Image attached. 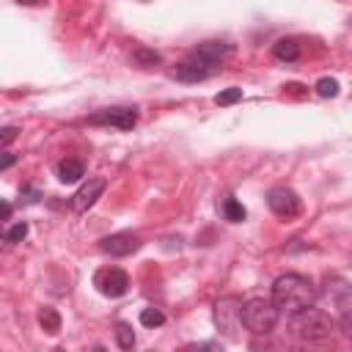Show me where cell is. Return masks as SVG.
<instances>
[{"label": "cell", "instance_id": "obj_4", "mask_svg": "<svg viewBox=\"0 0 352 352\" xmlns=\"http://www.w3.org/2000/svg\"><path fill=\"white\" fill-rule=\"evenodd\" d=\"M214 72H220V63L209 60V58H201L195 52H190V58L176 66V77L184 80V82H201V80L212 77Z\"/></svg>", "mask_w": 352, "mask_h": 352}, {"label": "cell", "instance_id": "obj_23", "mask_svg": "<svg viewBox=\"0 0 352 352\" xmlns=\"http://www.w3.org/2000/svg\"><path fill=\"white\" fill-rule=\"evenodd\" d=\"M14 162H16V154H11V151H3V154H0V170L11 168Z\"/></svg>", "mask_w": 352, "mask_h": 352}, {"label": "cell", "instance_id": "obj_25", "mask_svg": "<svg viewBox=\"0 0 352 352\" xmlns=\"http://www.w3.org/2000/svg\"><path fill=\"white\" fill-rule=\"evenodd\" d=\"M19 6H36V3H41V0H16Z\"/></svg>", "mask_w": 352, "mask_h": 352}, {"label": "cell", "instance_id": "obj_7", "mask_svg": "<svg viewBox=\"0 0 352 352\" xmlns=\"http://www.w3.org/2000/svg\"><path fill=\"white\" fill-rule=\"evenodd\" d=\"M94 286H96L99 294H104V297H121V294H126V289H129V275H126L121 267H104V270L96 272Z\"/></svg>", "mask_w": 352, "mask_h": 352}, {"label": "cell", "instance_id": "obj_13", "mask_svg": "<svg viewBox=\"0 0 352 352\" xmlns=\"http://www.w3.org/2000/svg\"><path fill=\"white\" fill-rule=\"evenodd\" d=\"M272 52H275L278 60H297L300 58V44L294 38H280V41H275Z\"/></svg>", "mask_w": 352, "mask_h": 352}, {"label": "cell", "instance_id": "obj_19", "mask_svg": "<svg viewBox=\"0 0 352 352\" xmlns=\"http://www.w3.org/2000/svg\"><path fill=\"white\" fill-rule=\"evenodd\" d=\"M135 60H138L140 66H154V63H160V55H157L154 50L138 47V50H135Z\"/></svg>", "mask_w": 352, "mask_h": 352}, {"label": "cell", "instance_id": "obj_2", "mask_svg": "<svg viewBox=\"0 0 352 352\" xmlns=\"http://www.w3.org/2000/svg\"><path fill=\"white\" fill-rule=\"evenodd\" d=\"M289 330L300 341H327L336 333V319L314 305H305L294 314H289Z\"/></svg>", "mask_w": 352, "mask_h": 352}, {"label": "cell", "instance_id": "obj_24", "mask_svg": "<svg viewBox=\"0 0 352 352\" xmlns=\"http://www.w3.org/2000/svg\"><path fill=\"white\" fill-rule=\"evenodd\" d=\"M11 212H14V206H11L8 201H3V198H0V220H8V217H11Z\"/></svg>", "mask_w": 352, "mask_h": 352}, {"label": "cell", "instance_id": "obj_8", "mask_svg": "<svg viewBox=\"0 0 352 352\" xmlns=\"http://www.w3.org/2000/svg\"><path fill=\"white\" fill-rule=\"evenodd\" d=\"M104 187H107V182L102 179V176H94V179H88L74 195H72V201H69V206H72V212H77V214H82V212H88L94 204H96V198L104 192Z\"/></svg>", "mask_w": 352, "mask_h": 352}, {"label": "cell", "instance_id": "obj_18", "mask_svg": "<svg viewBox=\"0 0 352 352\" xmlns=\"http://www.w3.org/2000/svg\"><path fill=\"white\" fill-rule=\"evenodd\" d=\"M239 99H242V88H226V91H220V94L214 96V104L228 107V104H236Z\"/></svg>", "mask_w": 352, "mask_h": 352}, {"label": "cell", "instance_id": "obj_5", "mask_svg": "<svg viewBox=\"0 0 352 352\" xmlns=\"http://www.w3.org/2000/svg\"><path fill=\"white\" fill-rule=\"evenodd\" d=\"M267 204H270V209H272L278 217H283V220L297 217L300 209H302L300 195H297L292 187H272V190L267 192Z\"/></svg>", "mask_w": 352, "mask_h": 352}, {"label": "cell", "instance_id": "obj_14", "mask_svg": "<svg viewBox=\"0 0 352 352\" xmlns=\"http://www.w3.org/2000/svg\"><path fill=\"white\" fill-rule=\"evenodd\" d=\"M38 324H41L50 336H55V333L60 330V314H58L55 308H41V311H38Z\"/></svg>", "mask_w": 352, "mask_h": 352}, {"label": "cell", "instance_id": "obj_12", "mask_svg": "<svg viewBox=\"0 0 352 352\" xmlns=\"http://www.w3.org/2000/svg\"><path fill=\"white\" fill-rule=\"evenodd\" d=\"M192 52L201 55V58H209V60H217V63H220V60L228 55V44H223V41H204V44H198Z\"/></svg>", "mask_w": 352, "mask_h": 352}, {"label": "cell", "instance_id": "obj_6", "mask_svg": "<svg viewBox=\"0 0 352 352\" xmlns=\"http://www.w3.org/2000/svg\"><path fill=\"white\" fill-rule=\"evenodd\" d=\"M239 308H242V300H239V297H220V300L214 302V324H217L223 333H228L231 338H234L236 330L242 327V322H239Z\"/></svg>", "mask_w": 352, "mask_h": 352}, {"label": "cell", "instance_id": "obj_1", "mask_svg": "<svg viewBox=\"0 0 352 352\" xmlns=\"http://www.w3.org/2000/svg\"><path fill=\"white\" fill-rule=\"evenodd\" d=\"M314 297H316V289H314V283H311L305 275H300V272H286V275H278V278H275V283H272V297H270V300L275 302L278 311L294 314V311L311 305Z\"/></svg>", "mask_w": 352, "mask_h": 352}, {"label": "cell", "instance_id": "obj_15", "mask_svg": "<svg viewBox=\"0 0 352 352\" xmlns=\"http://www.w3.org/2000/svg\"><path fill=\"white\" fill-rule=\"evenodd\" d=\"M223 214H226V220H231V223H242L245 220V206L236 201V198H226L223 201Z\"/></svg>", "mask_w": 352, "mask_h": 352}, {"label": "cell", "instance_id": "obj_21", "mask_svg": "<svg viewBox=\"0 0 352 352\" xmlns=\"http://www.w3.org/2000/svg\"><path fill=\"white\" fill-rule=\"evenodd\" d=\"M25 234H28V223L22 220V223H14V226L6 231V239H8V242H22Z\"/></svg>", "mask_w": 352, "mask_h": 352}, {"label": "cell", "instance_id": "obj_16", "mask_svg": "<svg viewBox=\"0 0 352 352\" xmlns=\"http://www.w3.org/2000/svg\"><path fill=\"white\" fill-rule=\"evenodd\" d=\"M116 341H118L121 349H132L135 346V333H132V327L126 322H118L116 324Z\"/></svg>", "mask_w": 352, "mask_h": 352}, {"label": "cell", "instance_id": "obj_3", "mask_svg": "<svg viewBox=\"0 0 352 352\" xmlns=\"http://www.w3.org/2000/svg\"><path fill=\"white\" fill-rule=\"evenodd\" d=\"M278 316H280V311L275 308V302L264 300V297L245 300L239 308V322L250 336H270L278 324Z\"/></svg>", "mask_w": 352, "mask_h": 352}, {"label": "cell", "instance_id": "obj_9", "mask_svg": "<svg viewBox=\"0 0 352 352\" xmlns=\"http://www.w3.org/2000/svg\"><path fill=\"white\" fill-rule=\"evenodd\" d=\"M91 124H110V126H118V129H132L135 121H138V110L135 107H107V110H99L88 118Z\"/></svg>", "mask_w": 352, "mask_h": 352}, {"label": "cell", "instance_id": "obj_22", "mask_svg": "<svg viewBox=\"0 0 352 352\" xmlns=\"http://www.w3.org/2000/svg\"><path fill=\"white\" fill-rule=\"evenodd\" d=\"M16 135H19V129H16V126H6V129H0V146H6V143H11V140H16Z\"/></svg>", "mask_w": 352, "mask_h": 352}, {"label": "cell", "instance_id": "obj_11", "mask_svg": "<svg viewBox=\"0 0 352 352\" xmlns=\"http://www.w3.org/2000/svg\"><path fill=\"white\" fill-rule=\"evenodd\" d=\"M82 176H85V165H82L80 160H63V162L58 165V179H60L63 184L80 182Z\"/></svg>", "mask_w": 352, "mask_h": 352}, {"label": "cell", "instance_id": "obj_10", "mask_svg": "<svg viewBox=\"0 0 352 352\" xmlns=\"http://www.w3.org/2000/svg\"><path fill=\"white\" fill-rule=\"evenodd\" d=\"M140 236H135V234H110V236H104L102 239V250L104 253H110V256H129V253H135V250H140Z\"/></svg>", "mask_w": 352, "mask_h": 352}, {"label": "cell", "instance_id": "obj_20", "mask_svg": "<svg viewBox=\"0 0 352 352\" xmlns=\"http://www.w3.org/2000/svg\"><path fill=\"white\" fill-rule=\"evenodd\" d=\"M316 94H319V96H336V94H338V80L322 77V80L316 82Z\"/></svg>", "mask_w": 352, "mask_h": 352}, {"label": "cell", "instance_id": "obj_17", "mask_svg": "<svg viewBox=\"0 0 352 352\" xmlns=\"http://www.w3.org/2000/svg\"><path fill=\"white\" fill-rule=\"evenodd\" d=\"M140 324L143 327H160V324H165V314L160 308H143L140 311Z\"/></svg>", "mask_w": 352, "mask_h": 352}]
</instances>
